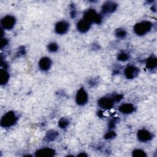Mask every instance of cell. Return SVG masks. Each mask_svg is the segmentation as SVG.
<instances>
[{
	"instance_id": "e0dca14e",
	"label": "cell",
	"mask_w": 157,
	"mask_h": 157,
	"mask_svg": "<svg viewBox=\"0 0 157 157\" xmlns=\"http://www.w3.org/2000/svg\"><path fill=\"white\" fill-rule=\"evenodd\" d=\"M132 156H138V157H142V156H145L146 154L142 150H134L132 152Z\"/></svg>"
},
{
	"instance_id": "ac0fdd59",
	"label": "cell",
	"mask_w": 157,
	"mask_h": 157,
	"mask_svg": "<svg viewBox=\"0 0 157 157\" xmlns=\"http://www.w3.org/2000/svg\"><path fill=\"white\" fill-rule=\"evenodd\" d=\"M57 48H58V46L55 43H52V44H50L49 45H48V50L51 52H55L56 50H57Z\"/></svg>"
},
{
	"instance_id": "7a4b0ae2",
	"label": "cell",
	"mask_w": 157,
	"mask_h": 157,
	"mask_svg": "<svg viewBox=\"0 0 157 157\" xmlns=\"http://www.w3.org/2000/svg\"><path fill=\"white\" fill-rule=\"evenodd\" d=\"M16 117L12 112L7 113L1 119V125L4 127H9L13 124L15 122Z\"/></svg>"
},
{
	"instance_id": "8992f818",
	"label": "cell",
	"mask_w": 157,
	"mask_h": 157,
	"mask_svg": "<svg viewBox=\"0 0 157 157\" xmlns=\"http://www.w3.org/2000/svg\"><path fill=\"white\" fill-rule=\"evenodd\" d=\"M69 28V24L66 21H60L55 26V30L58 34L65 33Z\"/></svg>"
},
{
	"instance_id": "603a6c76",
	"label": "cell",
	"mask_w": 157,
	"mask_h": 157,
	"mask_svg": "<svg viewBox=\"0 0 157 157\" xmlns=\"http://www.w3.org/2000/svg\"><path fill=\"white\" fill-rule=\"evenodd\" d=\"M7 41L6 40V39H2V40H1V47H2L3 46H4V45H6V44H7Z\"/></svg>"
},
{
	"instance_id": "6da1fadb",
	"label": "cell",
	"mask_w": 157,
	"mask_h": 157,
	"mask_svg": "<svg viewBox=\"0 0 157 157\" xmlns=\"http://www.w3.org/2000/svg\"><path fill=\"white\" fill-rule=\"evenodd\" d=\"M151 28V23L149 21H142L134 26V31L138 35H143L149 31Z\"/></svg>"
},
{
	"instance_id": "7402d4cb",
	"label": "cell",
	"mask_w": 157,
	"mask_h": 157,
	"mask_svg": "<svg viewBox=\"0 0 157 157\" xmlns=\"http://www.w3.org/2000/svg\"><path fill=\"white\" fill-rule=\"evenodd\" d=\"M114 136H115L114 132H109L108 134H106L105 137H106V138H107V139H110V138L113 137Z\"/></svg>"
},
{
	"instance_id": "8fae6325",
	"label": "cell",
	"mask_w": 157,
	"mask_h": 157,
	"mask_svg": "<svg viewBox=\"0 0 157 157\" xmlns=\"http://www.w3.org/2000/svg\"><path fill=\"white\" fill-rule=\"evenodd\" d=\"M99 105L104 109H110L113 106V101L110 99L104 98L99 101Z\"/></svg>"
},
{
	"instance_id": "2e32d148",
	"label": "cell",
	"mask_w": 157,
	"mask_h": 157,
	"mask_svg": "<svg viewBox=\"0 0 157 157\" xmlns=\"http://www.w3.org/2000/svg\"><path fill=\"white\" fill-rule=\"evenodd\" d=\"M156 64H157V60L155 57L151 56L149 58L147 61V66L150 69H153L155 67H156Z\"/></svg>"
},
{
	"instance_id": "ba28073f",
	"label": "cell",
	"mask_w": 157,
	"mask_h": 157,
	"mask_svg": "<svg viewBox=\"0 0 157 157\" xmlns=\"http://www.w3.org/2000/svg\"><path fill=\"white\" fill-rule=\"evenodd\" d=\"M138 68H136L133 66H129L127 67L125 70V75L128 78H133L138 74Z\"/></svg>"
},
{
	"instance_id": "30bf717a",
	"label": "cell",
	"mask_w": 157,
	"mask_h": 157,
	"mask_svg": "<svg viewBox=\"0 0 157 157\" xmlns=\"http://www.w3.org/2000/svg\"><path fill=\"white\" fill-rule=\"evenodd\" d=\"M55 154V151L50 148H44L38 150L36 155L37 156H52Z\"/></svg>"
},
{
	"instance_id": "277c9868",
	"label": "cell",
	"mask_w": 157,
	"mask_h": 157,
	"mask_svg": "<svg viewBox=\"0 0 157 157\" xmlns=\"http://www.w3.org/2000/svg\"><path fill=\"white\" fill-rule=\"evenodd\" d=\"M15 19L12 16H6L1 20L2 26L6 29H11L15 25Z\"/></svg>"
},
{
	"instance_id": "3957f363",
	"label": "cell",
	"mask_w": 157,
	"mask_h": 157,
	"mask_svg": "<svg viewBox=\"0 0 157 157\" xmlns=\"http://www.w3.org/2000/svg\"><path fill=\"white\" fill-rule=\"evenodd\" d=\"M84 19L90 23L93 21L99 23V21L101 20V18L98 14H97L96 12L93 9L89 10L85 12Z\"/></svg>"
},
{
	"instance_id": "9c48e42d",
	"label": "cell",
	"mask_w": 157,
	"mask_h": 157,
	"mask_svg": "<svg viewBox=\"0 0 157 157\" xmlns=\"http://www.w3.org/2000/svg\"><path fill=\"white\" fill-rule=\"evenodd\" d=\"M90 27V23L86 21L85 19L80 20L77 23V28L81 32H86L87 31Z\"/></svg>"
},
{
	"instance_id": "44dd1931",
	"label": "cell",
	"mask_w": 157,
	"mask_h": 157,
	"mask_svg": "<svg viewBox=\"0 0 157 157\" xmlns=\"http://www.w3.org/2000/svg\"><path fill=\"white\" fill-rule=\"evenodd\" d=\"M125 34H126V32L123 30H118L117 31V35L119 37H123L125 36Z\"/></svg>"
},
{
	"instance_id": "5b68a950",
	"label": "cell",
	"mask_w": 157,
	"mask_h": 157,
	"mask_svg": "<svg viewBox=\"0 0 157 157\" xmlns=\"http://www.w3.org/2000/svg\"><path fill=\"white\" fill-rule=\"evenodd\" d=\"M88 99V96L85 91L81 88L77 93V96H76V101L78 104L80 105H83L85 104Z\"/></svg>"
},
{
	"instance_id": "5bb4252c",
	"label": "cell",
	"mask_w": 157,
	"mask_h": 157,
	"mask_svg": "<svg viewBox=\"0 0 157 157\" xmlns=\"http://www.w3.org/2000/svg\"><path fill=\"white\" fill-rule=\"evenodd\" d=\"M120 110L123 113H130L134 110V107L130 104H124L120 107Z\"/></svg>"
},
{
	"instance_id": "52a82bcc",
	"label": "cell",
	"mask_w": 157,
	"mask_h": 157,
	"mask_svg": "<svg viewBox=\"0 0 157 157\" xmlns=\"http://www.w3.org/2000/svg\"><path fill=\"white\" fill-rule=\"evenodd\" d=\"M137 137L139 140L142 142H147L151 139V134L146 130H140L137 133Z\"/></svg>"
},
{
	"instance_id": "7c38bea8",
	"label": "cell",
	"mask_w": 157,
	"mask_h": 157,
	"mask_svg": "<svg viewBox=\"0 0 157 157\" xmlns=\"http://www.w3.org/2000/svg\"><path fill=\"white\" fill-rule=\"evenodd\" d=\"M51 61L49 58H42L39 63V67H40L41 69L44 70V71H47L48 70L51 66Z\"/></svg>"
},
{
	"instance_id": "9a60e30c",
	"label": "cell",
	"mask_w": 157,
	"mask_h": 157,
	"mask_svg": "<svg viewBox=\"0 0 157 157\" xmlns=\"http://www.w3.org/2000/svg\"><path fill=\"white\" fill-rule=\"evenodd\" d=\"M9 74L4 70H1L0 72V82L1 84H5L8 81Z\"/></svg>"
},
{
	"instance_id": "d6986e66",
	"label": "cell",
	"mask_w": 157,
	"mask_h": 157,
	"mask_svg": "<svg viewBox=\"0 0 157 157\" xmlns=\"http://www.w3.org/2000/svg\"><path fill=\"white\" fill-rule=\"evenodd\" d=\"M67 124H68V121H67L66 120L64 119V118H62L61 120H60V121H59V125L62 128H65V127L67 125Z\"/></svg>"
},
{
	"instance_id": "4fadbf2b",
	"label": "cell",
	"mask_w": 157,
	"mask_h": 157,
	"mask_svg": "<svg viewBox=\"0 0 157 157\" xmlns=\"http://www.w3.org/2000/svg\"><path fill=\"white\" fill-rule=\"evenodd\" d=\"M117 5L112 2H107L102 6V12H112L116 9Z\"/></svg>"
},
{
	"instance_id": "ffe728a7",
	"label": "cell",
	"mask_w": 157,
	"mask_h": 157,
	"mask_svg": "<svg viewBox=\"0 0 157 157\" xmlns=\"http://www.w3.org/2000/svg\"><path fill=\"white\" fill-rule=\"evenodd\" d=\"M128 55L126 53H121L119 56H118V59L120 60L121 61H124L128 59Z\"/></svg>"
}]
</instances>
